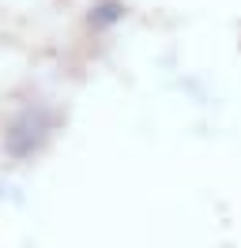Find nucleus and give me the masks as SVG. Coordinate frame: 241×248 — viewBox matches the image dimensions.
I'll use <instances>...</instances> for the list:
<instances>
[{"label":"nucleus","mask_w":241,"mask_h":248,"mask_svg":"<svg viewBox=\"0 0 241 248\" xmlns=\"http://www.w3.org/2000/svg\"><path fill=\"white\" fill-rule=\"evenodd\" d=\"M49 128H53L49 109H45V106H30V109H23V113L12 121V128H8V140H4V143H15L19 136H27V147H23V158H27V155H34V151L45 143Z\"/></svg>","instance_id":"obj_1"},{"label":"nucleus","mask_w":241,"mask_h":248,"mask_svg":"<svg viewBox=\"0 0 241 248\" xmlns=\"http://www.w3.org/2000/svg\"><path fill=\"white\" fill-rule=\"evenodd\" d=\"M113 19H117V4H102V8H98V16L90 12V27H94V23L102 27V23H113Z\"/></svg>","instance_id":"obj_2"}]
</instances>
